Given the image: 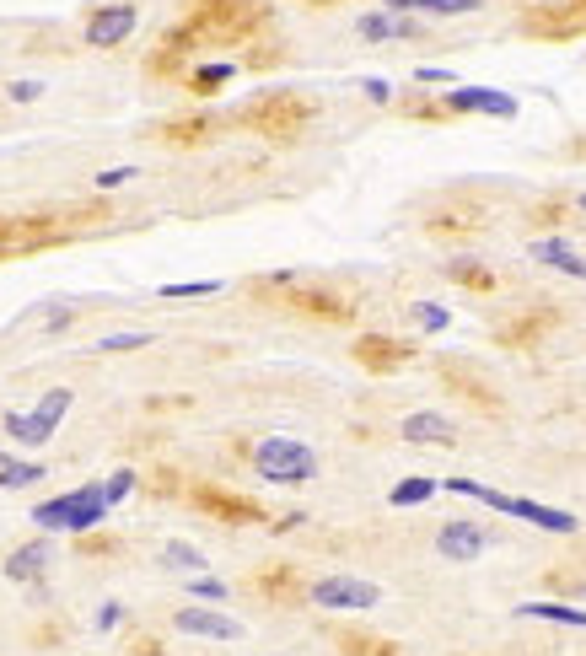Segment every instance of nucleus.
Returning <instances> with one entry per match:
<instances>
[{
    "label": "nucleus",
    "instance_id": "f257e3e1",
    "mask_svg": "<svg viewBox=\"0 0 586 656\" xmlns=\"http://www.w3.org/2000/svg\"><path fill=\"white\" fill-rule=\"evenodd\" d=\"M275 27V0H183V11L156 38L146 76H183L205 49L259 44Z\"/></svg>",
    "mask_w": 586,
    "mask_h": 656
},
{
    "label": "nucleus",
    "instance_id": "f03ea898",
    "mask_svg": "<svg viewBox=\"0 0 586 656\" xmlns=\"http://www.w3.org/2000/svg\"><path fill=\"white\" fill-rule=\"evenodd\" d=\"M318 113H323V103L302 87H264L237 108L232 124L248 130V135H259V140H275V146H291V140H302L312 130Z\"/></svg>",
    "mask_w": 586,
    "mask_h": 656
},
{
    "label": "nucleus",
    "instance_id": "7ed1b4c3",
    "mask_svg": "<svg viewBox=\"0 0 586 656\" xmlns=\"http://www.w3.org/2000/svg\"><path fill=\"white\" fill-rule=\"evenodd\" d=\"M253 296H269L275 307L296 312V318H312V323H350L355 318V302L328 285H307L302 275H264L253 280Z\"/></svg>",
    "mask_w": 586,
    "mask_h": 656
},
{
    "label": "nucleus",
    "instance_id": "20e7f679",
    "mask_svg": "<svg viewBox=\"0 0 586 656\" xmlns=\"http://www.w3.org/2000/svg\"><path fill=\"white\" fill-rule=\"evenodd\" d=\"M447 490H452V495H468V501H479V506H490V511H500V517H517V522H527V527H543V533H554V538L581 533V517H570V511H560V506L527 501V495H506V490H495V484L447 479Z\"/></svg>",
    "mask_w": 586,
    "mask_h": 656
},
{
    "label": "nucleus",
    "instance_id": "39448f33",
    "mask_svg": "<svg viewBox=\"0 0 586 656\" xmlns=\"http://www.w3.org/2000/svg\"><path fill=\"white\" fill-rule=\"evenodd\" d=\"M108 501H103V479H87V484H76V490H65V495H49V501H38L27 517H33L44 533H70V538H81V533H92V527H103L108 522Z\"/></svg>",
    "mask_w": 586,
    "mask_h": 656
},
{
    "label": "nucleus",
    "instance_id": "423d86ee",
    "mask_svg": "<svg viewBox=\"0 0 586 656\" xmlns=\"http://www.w3.org/2000/svg\"><path fill=\"white\" fill-rule=\"evenodd\" d=\"M253 474H259L264 484H312L323 474V458L307 447V441H296V436H264V441H253Z\"/></svg>",
    "mask_w": 586,
    "mask_h": 656
},
{
    "label": "nucleus",
    "instance_id": "0eeeda50",
    "mask_svg": "<svg viewBox=\"0 0 586 656\" xmlns=\"http://www.w3.org/2000/svg\"><path fill=\"white\" fill-rule=\"evenodd\" d=\"M522 38H538V44H576L586 38V0H543V6H527L517 17Z\"/></svg>",
    "mask_w": 586,
    "mask_h": 656
},
{
    "label": "nucleus",
    "instance_id": "6e6552de",
    "mask_svg": "<svg viewBox=\"0 0 586 656\" xmlns=\"http://www.w3.org/2000/svg\"><path fill=\"white\" fill-rule=\"evenodd\" d=\"M302 603L323 608V613H366V608L382 603V587L377 581H366V576H350V570H334V576L307 581Z\"/></svg>",
    "mask_w": 586,
    "mask_h": 656
},
{
    "label": "nucleus",
    "instance_id": "1a4fd4ad",
    "mask_svg": "<svg viewBox=\"0 0 586 656\" xmlns=\"http://www.w3.org/2000/svg\"><path fill=\"white\" fill-rule=\"evenodd\" d=\"M76 237V226L65 216H6L0 221V259H17L33 248H54V242Z\"/></svg>",
    "mask_w": 586,
    "mask_h": 656
},
{
    "label": "nucleus",
    "instance_id": "9d476101",
    "mask_svg": "<svg viewBox=\"0 0 586 656\" xmlns=\"http://www.w3.org/2000/svg\"><path fill=\"white\" fill-rule=\"evenodd\" d=\"M189 506L199 517H216V522H232V527H264L269 522V511L253 501V495H237V490H226V484H194Z\"/></svg>",
    "mask_w": 586,
    "mask_h": 656
},
{
    "label": "nucleus",
    "instance_id": "9b49d317",
    "mask_svg": "<svg viewBox=\"0 0 586 656\" xmlns=\"http://www.w3.org/2000/svg\"><path fill=\"white\" fill-rule=\"evenodd\" d=\"M135 27H140L135 0H103V6H92L87 22H81V44L87 49H119L135 38Z\"/></svg>",
    "mask_w": 586,
    "mask_h": 656
},
{
    "label": "nucleus",
    "instance_id": "f8f14e48",
    "mask_svg": "<svg viewBox=\"0 0 586 656\" xmlns=\"http://www.w3.org/2000/svg\"><path fill=\"white\" fill-rule=\"evenodd\" d=\"M447 119H468V113H490V119H517V97L495 87H447L441 97Z\"/></svg>",
    "mask_w": 586,
    "mask_h": 656
},
{
    "label": "nucleus",
    "instance_id": "ddd939ff",
    "mask_svg": "<svg viewBox=\"0 0 586 656\" xmlns=\"http://www.w3.org/2000/svg\"><path fill=\"white\" fill-rule=\"evenodd\" d=\"M490 549H495V533L484 522H447L436 533V554L452 560V565H468V560H479V554H490Z\"/></svg>",
    "mask_w": 586,
    "mask_h": 656
},
{
    "label": "nucleus",
    "instance_id": "4468645a",
    "mask_svg": "<svg viewBox=\"0 0 586 656\" xmlns=\"http://www.w3.org/2000/svg\"><path fill=\"white\" fill-rule=\"evenodd\" d=\"M350 355H355V366H366L371 377H388V372H398V366L414 361V345L409 339H388V334H361L350 345Z\"/></svg>",
    "mask_w": 586,
    "mask_h": 656
},
{
    "label": "nucleus",
    "instance_id": "2eb2a0df",
    "mask_svg": "<svg viewBox=\"0 0 586 656\" xmlns=\"http://www.w3.org/2000/svg\"><path fill=\"white\" fill-rule=\"evenodd\" d=\"M355 33H361L366 44H414V38L425 33V17H398V11H366V17L355 22Z\"/></svg>",
    "mask_w": 586,
    "mask_h": 656
},
{
    "label": "nucleus",
    "instance_id": "dca6fc26",
    "mask_svg": "<svg viewBox=\"0 0 586 656\" xmlns=\"http://www.w3.org/2000/svg\"><path fill=\"white\" fill-rule=\"evenodd\" d=\"M178 635H199V640H242V624L221 608H178L173 613Z\"/></svg>",
    "mask_w": 586,
    "mask_h": 656
},
{
    "label": "nucleus",
    "instance_id": "f3484780",
    "mask_svg": "<svg viewBox=\"0 0 586 656\" xmlns=\"http://www.w3.org/2000/svg\"><path fill=\"white\" fill-rule=\"evenodd\" d=\"M49 565H54V544H49V538H33V544H22V549L6 554V581L38 587V581L49 576Z\"/></svg>",
    "mask_w": 586,
    "mask_h": 656
},
{
    "label": "nucleus",
    "instance_id": "a211bd4d",
    "mask_svg": "<svg viewBox=\"0 0 586 656\" xmlns=\"http://www.w3.org/2000/svg\"><path fill=\"white\" fill-rule=\"evenodd\" d=\"M398 436L409 441V447H452L457 441V425L447 415H436V409H414V415L398 425Z\"/></svg>",
    "mask_w": 586,
    "mask_h": 656
},
{
    "label": "nucleus",
    "instance_id": "6ab92c4d",
    "mask_svg": "<svg viewBox=\"0 0 586 656\" xmlns=\"http://www.w3.org/2000/svg\"><path fill=\"white\" fill-rule=\"evenodd\" d=\"M221 130L226 124L216 113H189V119H167L162 130H156V140H162V146H210Z\"/></svg>",
    "mask_w": 586,
    "mask_h": 656
},
{
    "label": "nucleus",
    "instance_id": "aec40b11",
    "mask_svg": "<svg viewBox=\"0 0 586 656\" xmlns=\"http://www.w3.org/2000/svg\"><path fill=\"white\" fill-rule=\"evenodd\" d=\"M259 597H269V603H302V592H307V581L296 576V565H264V570H253V581H248Z\"/></svg>",
    "mask_w": 586,
    "mask_h": 656
},
{
    "label": "nucleus",
    "instance_id": "412c9836",
    "mask_svg": "<svg viewBox=\"0 0 586 656\" xmlns=\"http://www.w3.org/2000/svg\"><path fill=\"white\" fill-rule=\"evenodd\" d=\"M527 259H538L543 269H560V275H570V280H586V259L565 237H533L527 242Z\"/></svg>",
    "mask_w": 586,
    "mask_h": 656
},
{
    "label": "nucleus",
    "instance_id": "4be33fe9",
    "mask_svg": "<svg viewBox=\"0 0 586 656\" xmlns=\"http://www.w3.org/2000/svg\"><path fill=\"white\" fill-rule=\"evenodd\" d=\"M232 76H237V65H232V60H205V65L194 60L178 81H183V92H189V97H216Z\"/></svg>",
    "mask_w": 586,
    "mask_h": 656
},
{
    "label": "nucleus",
    "instance_id": "5701e85b",
    "mask_svg": "<svg viewBox=\"0 0 586 656\" xmlns=\"http://www.w3.org/2000/svg\"><path fill=\"white\" fill-rule=\"evenodd\" d=\"M554 318H560V312H522L517 323H500L495 328V345H506V350L538 345V334H543V328H554Z\"/></svg>",
    "mask_w": 586,
    "mask_h": 656
},
{
    "label": "nucleus",
    "instance_id": "b1692460",
    "mask_svg": "<svg viewBox=\"0 0 586 656\" xmlns=\"http://www.w3.org/2000/svg\"><path fill=\"white\" fill-rule=\"evenodd\" d=\"M382 11H398V17H474L479 0H382Z\"/></svg>",
    "mask_w": 586,
    "mask_h": 656
},
{
    "label": "nucleus",
    "instance_id": "393cba45",
    "mask_svg": "<svg viewBox=\"0 0 586 656\" xmlns=\"http://www.w3.org/2000/svg\"><path fill=\"white\" fill-rule=\"evenodd\" d=\"M0 425H6V436L17 441V447H49V441H54V431H60V425H54V420H44L38 409H27V415H6Z\"/></svg>",
    "mask_w": 586,
    "mask_h": 656
},
{
    "label": "nucleus",
    "instance_id": "a878e982",
    "mask_svg": "<svg viewBox=\"0 0 586 656\" xmlns=\"http://www.w3.org/2000/svg\"><path fill=\"white\" fill-rule=\"evenodd\" d=\"M517 619H543V624H565V630H586V608L576 603H517Z\"/></svg>",
    "mask_w": 586,
    "mask_h": 656
},
{
    "label": "nucleus",
    "instance_id": "bb28decb",
    "mask_svg": "<svg viewBox=\"0 0 586 656\" xmlns=\"http://www.w3.org/2000/svg\"><path fill=\"white\" fill-rule=\"evenodd\" d=\"M49 468L33 463V458H17V452H0V490H27V484H38Z\"/></svg>",
    "mask_w": 586,
    "mask_h": 656
},
{
    "label": "nucleus",
    "instance_id": "cd10ccee",
    "mask_svg": "<svg viewBox=\"0 0 586 656\" xmlns=\"http://www.w3.org/2000/svg\"><path fill=\"white\" fill-rule=\"evenodd\" d=\"M447 280L463 285V291H495V269H484L479 259H447Z\"/></svg>",
    "mask_w": 586,
    "mask_h": 656
},
{
    "label": "nucleus",
    "instance_id": "c85d7f7f",
    "mask_svg": "<svg viewBox=\"0 0 586 656\" xmlns=\"http://www.w3.org/2000/svg\"><path fill=\"white\" fill-rule=\"evenodd\" d=\"M162 565H167V570H183V576H199L210 560H205V549H194V544H183V538H173V544H162Z\"/></svg>",
    "mask_w": 586,
    "mask_h": 656
},
{
    "label": "nucleus",
    "instance_id": "c756f323",
    "mask_svg": "<svg viewBox=\"0 0 586 656\" xmlns=\"http://www.w3.org/2000/svg\"><path fill=\"white\" fill-rule=\"evenodd\" d=\"M436 490H441L436 479H398L393 490H388V506H398V511H404V506H425Z\"/></svg>",
    "mask_w": 586,
    "mask_h": 656
},
{
    "label": "nucleus",
    "instance_id": "7c9ffc66",
    "mask_svg": "<svg viewBox=\"0 0 586 656\" xmlns=\"http://www.w3.org/2000/svg\"><path fill=\"white\" fill-rule=\"evenodd\" d=\"M339 651L345 656H404L393 640H377V635H339Z\"/></svg>",
    "mask_w": 586,
    "mask_h": 656
},
{
    "label": "nucleus",
    "instance_id": "2f4dec72",
    "mask_svg": "<svg viewBox=\"0 0 586 656\" xmlns=\"http://www.w3.org/2000/svg\"><path fill=\"white\" fill-rule=\"evenodd\" d=\"M221 291V280H173V285H162V302H194V296H216Z\"/></svg>",
    "mask_w": 586,
    "mask_h": 656
},
{
    "label": "nucleus",
    "instance_id": "473e14b6",
    "mask_svg": "<svg viewBox=\"0 0 586 656\" xmlns=\"http://www.w3.org/2000/svg\"><path fill=\"white\" fill-rule=\"evenodd\" d=\"M135 490H140V474H135V468H113V474L103 479V501H108V506L130 501Z\"/></svg>",
    "mask_w": 586,
    "mask_h": 656
},
{
    "label": "nucleus",
    "instance_id": "72a5a7b5",
    "mask_svg": "<svg viewBox=\"0 0 586 656\" xmlns=\"http://www.w3.org/2000/svg\"><path fill=\"white\" fill-rule=\"evenodd\" d=\"M146 345H156L146 328H135V334H108V339H97V350H103V355H130V350H146Z\"/></svg>",
    "mask_w": 586,
    "mask_h": 656
},
{
    "label": "nucleus",
    "instance_id": "f704fd0d",
    "mask_svg": "<svg viewBox=\"0 0 586 656\" xmlns=\"http://www.w3.org/2000/svg\"><path fill=\"white\" fill-rule=\"evenodd\" d=\"M70 404H76V393H70V388H49L44 398H38V415H44V420H54V425H60L65 415H70Z\"/></svg>",
    "mask_w": 586,
    "mask_h": 656
},
{
    "label": "nucleus",
    "instance_id": "c9c22d12",
    "mask_svg": "<svg viewBox=\"0 0 586 656\" xmlns=\"http://www.w3.org/2000/svg\"><path fill=\"white\" fill-rule=\"evenodd\" d=\"M409 312H414V323H420L425 334H441V328L452 323V312H447V307H436V302H409Z\"/></svg>",
    "mask_w": 586,
    "mask_h": 656
},
{
    "label": "nucleus",
    "instance_id": "e433bc0d",
    "mask_svg": "<svg viewBox=\"0 0 586 656\" xmlns=\"http://www.w3.org/2000/svg\"><path fill=\"white\" fill-rule=\"evenodd\" d=\"M189 597H205V603H226V581H216V576H189Z\"/></svg>",
    "mask_w": 586,
    "mask_h": 656
},
{
    "label": "nucleus",
    "instance_id": "4c0bfd02",
    "mask_svg": "<svg viewBox=\"0 0 586 656\" xmlns=\"http://www.w3.org/2000/svg\"><path fill=\"white\" fill-rule=\"evenodd\" d=\"M398 113H409V119H447V108L431 103V97H404V103H398Z\"/></svg>",
    "mask_w": 586,
    "mask_h": 656
},
{
    "label": "nucleus",
    "instance_id": "58836bf2",
    "mask_svg": "<svg viewBox=\"0 0 586 656\" xmlns=\"http://www.w3.org/2000/svg\"><path fill=\"white\" fill-rule=\"evenodd\" d=\"M44 92H49L44 81H11V87H6V103H38Z\"/></svg>",
    "mask_w": 586,
    "mask_h": 656
},
{
    "label": "nucleus",
    "instance_id": "ea45409f",
    "mask_svg": "<svg viewBox=\"0 0 586 656\" xmlns=\"http://www.w3.org/2000/svg\"><path fill=\"white\" fill-rule=\"evenodd\" d=\"M130 178H135V167H108V173H97V178H92V189H97V194H108V189H124Z\"/></svg>",
    "mask_w": 586,
    "mask_h": 656
},
{
    "label": "nucleus",
    "instance_id": "a19ab883",
    "mask_svg": "<svg viewBox=\"0 0 586 656\" xmlns=\"http://www.w3.org/2000/svg\"><path fill=\"white\" fill-rule=\"evenodd\" d=\"M124 651H130V656H167V651H162V640H156V635H146V630H135V635H130V646H124Z\"/></svg>",
    "mask_w": 586,
    "mask_h": 656
},
{
    "label": "nucleus",
    "instance_id": "79ce46f5",
    "mask_svg": "<svg viewBox=\"0 0 586 656\" xmlns=\"http://www.w3.org/2000/svg\"><path fill=\"white\" fill-rule=\"evenodd\" d=\"M38 323H44L49 334H60V328L76 323V312H70V307H49V312H38Z\"/></svg>",
    "mask_w": 586,
    "mask_h": 656
},
{
    "label": "nucleus",
    "instance_id": "37998d69",
    "mask_svg": "<svg viewBox=\"0 0 586 656\" xmlns=\"http://www.w3.org/2000/svg\"><path fill=\"white\" fill-rule=\"evenodd\" d=\"M124 624V603H103L97 608V630H119Z\"/></svg>",
    "mask_w": 586,
    "mask_h": 656
},
{
    "label": "nucleus",
    "instance_id": "c03bdc74",
    "mask_svg": "<svg viewBox=\"0 0 586 656\" xmlns=\"http://www.w3.org/2000/svg\"><path fill=\"white\" fill-rule=\"evenodd\" d=\"M366 97H371V103H382V108H388V103H393V87H388L382 76H371V81H366Z\"/></svg>",
    "mask_w": 586,
    "mask_h": 656
},
{
    "label": "nucleus",
    "instance_id": "a18cd8bd",
    "mask_svg": "<svg viewBox=\"0 0 586 656\" xmlns=\"http://www.w3.org/2000/svg\"><path fill=\"white\" fill-rule=\"evenodd\" d=\"M302 6H339V0H302Z\"/></svg>",
    "mask_w": 586,
    "mask_h": 656
},
{
    "label": "nucleus",
    "instance_id": "49530a36",
    "mask_svg": "<svg viewBox=\"0 0 586 656\" xmlns=\"http://www.w3.org/2000/svg\"><path fill=\"white\" fill-rule=\"evenodd\" d=\"M576 210H581V216H586V194H576Z\"/></svg>",
    "mask_w": 586,
    "mask_h": 656
}]
</instances>
